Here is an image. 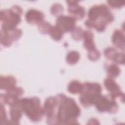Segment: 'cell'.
<instances>
[{
  "mask_svg": "<svg viewBox=\"0 0 125 125\" xmlns=\"http://www.w3.org/2000/svg\"><path fill=\"white\" fill-rule=\"evenodd\" d=\"M50 36L56 41H60L63 35V31L57 26H52L49 31Z\"/></svg>",
  "mask_w": 125,
  "mask_h": 125,
  "instance_id": "e0dca14e",
  "label": "cell"
},
{
  "mask_svg": "<svg viewBox=\"0 0 125 125\" xmlns=\"http://www.w3.org/2000/svg\"><path fill=\"white\" fill-rule=\"evenodd\" d=\"M68 3V12L72 15V17L77 19H81L85 15L84 9L79 5L77 1H67Z\"/></svg>",
  "mask_w": 125,
  "mask_h": 125,
  "instance_id": "9c48e42d",
  "label": "cell"
},
{
  "mask_svg": "<svg viewBox=\"0 0 125 125\" xmlns=\"http://www.w3.org/2000/svg\"><path fill=\"white\" fill-rule=\"evenodd\" d=\"M106 71L109 77L113 78L119 75L120 69L116 64L112 63L107 66Z\"/></svg>",
  "mask_w": 125,
  "mask_h": 125,
  "instance_id": "ac0fdd59",
  "label": "cell"
},
{
  "mask_svg": "<svg viewBox=\"0 0 125 125\" xmlns=\"http://www.w3.org/2000/svg\"><path fill=\"white\" fill-rule=\"evenodd\" d=\"M112 42L116 47L120 49L124 50L125 35L122 30L116 29L114 31L112 37Z\"/></svg>",
  "mask_w": 125,
  "mask_h": 125,
  "instance_id": "7c38bea8",
  "label": "cell"
},
{
  "mask_svg": "<svg viewBox=\"0 0 125 125\" xmlns=\"http://www.w3.org/2000/svg\"><path fill=\"white\" fill-rule=\"evenodd\" d=\"M63 11V7L60 3H54L50 9V11L53 15L56 16L61 15Z\"/></svg>",
  "mask_w": 125,
  "mask_h": 125,
  "instance_id": "603a6c76",
  "label": "cell"
},
{
  "mask_svg": "<svg viewBox=\"0 0 125 125\" xmlns=\"http://www.w3.org/2000/svg\"><path fill=\"white\" fill-rule=\"evenodd\" d=\"M88 20L94 21H101L106 24L111 22L114 20L112 13L108 7L102 4L91 7L88 13Z\"/></svg>",
  "mask_w": 125,
  "mask_h": 125,
  "instance_id": "5b68a950",
  "label": "cell"
},
{
  "mask_svg": "<svg viewBox=\"0 0 125 125\" xmlns=\"http://www.w3.org/2000/svg\"><path fill=\"white\" fill-rule=\"evenodd\" d=\"M116 63L124 64L125 63V54L122 52H118L116 58L114 61Z\"/></svg>",
  "mask_w": 125,
  "mask_h": 125,
  "instance_id": "484cf974",
  "label": "cell"
},
{
  "mask_svg": "<svg viewBox=\"0 0 125 125\" xmlns=\"http://www.w3.org/2000/svg\"><path fill=\"white\" fill-rule=\"evenodd\" d=\"M104 85L106 89L110 93V94L114 98H120L123 102H124V93L121 91L120 86L113 78L110 77L106 78L104 80Z\"/></svg>",
  "mask_w": 125,
  "mask_h": 125,
  "instance_id": "ba28073f",
  "label": "cell"
},
{
  "mask_svg": "<svg viewBox=\"0 0 125 125\" xmlns=\"http://www.w3.org/2000/svg\"><path fill=\"white\" fill-rule=\"evenodd\" d=\"M118 52H118L115 48L112 47H108L104 50V54L105 56L108 59L113 61L117 56Z\"/></svg>",
  "mask_w": 125,
  "mask_h": 125,
  "instance_id": "ffe728a7",
  "label": "cell"
},
{
  "mask_svg": "<svg viewBox=\"0 0 125 125\" xmlns=\"http://www.w3.org/2000/svg\"><path fill=\"white\" fill-rule=\"evenodd\" d=\"M21 8L17 5L10 9L2 10L0 11V21L2 31H7L16 28L21 21Z\"/></svg>",
  "mask_w": 125,
  "mask_h": 125,
  "instance_id": "3957f363",
  "label": "cell"
},
{
  "mask_svg": "<svg viewBox=\"0 0 125 125\" xmlns=\"http://www.w3.org/2000/svg\"><path fill=\"white\" fill-rule=\"evenodd\" d=\"M0 41L6 46H10L13 41L19 39L22 35V31L19 28H14L7 31L1 30L0 33Z\"/></svg>",
  "mask_w": 125,
  "mask_h": 125,
  "instance_id": "52a82bcc",
  "label": "cell"
},
{
  "mask_svg": "<svg viewBox=\"0 0 125 125\" xmlns=\"http://www.w3.org/2000/svg\"><path fill=\"white\" fill-rule=\"evenodd\" d=\"M100 57V53L96 48H94L93 49L88 50V57L90 60L93 61H96L99 59Z\"/></svg>",
  "mask_w": 125,
  "mask_h": 125,
  "instance_id": "cb8c5ba5",
  "label": "cell"
},
{
  "mask_svg": "<svg viewBox=\"0 0 125 125\" xmlns=\"http://www.w3.org/2000/svg\"><path fill=\"white\" fill-rule=\"evenodd\" d=\"M52 25L45 21H43L38 25L39 31L43 34L49 33Z\"/></svg>",
  "mask_w": 125,
  "mask_h": 125,
  "instance_id": "7402d4cb",
  "label": "cell"
},
{
  "mask_svg": "<svg viewBox=\"0 0 125 125\" xmlns=\"http://www.w3.org/2000/svg\"><path fill=\"white\" fill-rule=\"evenodd\" d=\"M58 110L55 116L58 124L77 125L81 110L75 101L63 94L57 95Z\"/></svg>",
  "mask_w": 125,
  "mask_h": 125,
  "instance_id": "6da1fadb",
  "label": "cell"
},
{
  "mask_svg": "<svg viewBox=\"0 0 125 125\" xmlns=\"http://www.w3.org/2000/svg\"><path fill=\"white\" fill-rule=\"evenodd\" d=\"M72 37L75 40H80L83 38L84 31L80 27H76L71 31Z\"/></svg>",
  "mask_w": 125,
  "mask_h": 125,
  "instance_id": "44dd1931",
  "label": "cell"
},
{
  "mask_svg": "<svg viewBox=\"0 0 125 125\" xmlns=\"http://www.w3.org/2000/svg\"><path fill=\"white\" fill-rule=\"evenodd\" d=\"M84 43L83 46L85 48L88 50L95 48V46L93 41V34L90 30H85L83 32Z\"/></svg>",
  "mask_w": 125,
  "mask_h": 125,
  "instance_id": "9a60e30c",
  "label": "cell"
},
{
  "mask_svg": "<svg viewBox=\"0 0 125 125\" xmlns=\"http://www.w3.org/2000/svg\"><path fill=\"white\" fill-rule=\"evenodd\" d=\"M80 54L76 51H71L68 53L66 58L67 62L70 64L77 63L80 59Z\"/></svg>",
  "mask_w": 125,
  "mask_h": 125,
  "instance_id": "d6986e66",
  "label": "cell"
},
{
  "mask_svg": "<svg viewBox=\"0 0 125 125\" xmlns=\"http://www.w3.org/2000/svg\"><path fill=\"white\" fill-rule=\"evenodd\" d=\"M76 19L72 16H59L56 21V26L60 28L63 32L72 31L75 27Z\"/></svg>",
  "mask_w": 125,
  "mask_h": 125,
  "instance_id": "8992f818",
  "label": "cell"
},
{
  "mask_svg": "<svg viewBox=\"0 0 125 125\" xmlns=\"http://www.w3.org/2000/svg\"><path fill=\"white\" fill-rule=\"evenodd\" d=\"M115 99L110 94L104 96L98 94L93 97L92 104H94L100 112L107 111L114 113L117 112L118 109V105Z\"/></svg>",
  "mask_w": 125,
  "mask_h": 125,
  "instance_id": "277c9868",
  "label": "cell"
},
{
  "mask_svg": "<svg viewBox=\"0 0 125 125\" xmlns=\"http://www.w3.org/2000/svg\"><path fill=\"white\" fill-rule=\"evenodd\" d=\"M22 112L21 109L17 104L11 106L10 109L11 120L9 124H19V121L22 116Z\"/></svg>",
  "mask_w": 125,
  "mask_h": 125,
  "instance_id": "5bb4252c",
  "label": "cell"
},
{
  "mask_svg": "<svg viewBox=\"0 0 125 125\" xmlns=\"http://www.w3.org/2000/svg\"><path fill=\"white\" fill-rule=\"evenodd\" d=\"M0 86L1 89L10 90L15 86L16 80L13 76H0Z\"/></svg>",
  "mask_w": 125,
  "mask_h": 125,
  "instance_id": "4fadbf2b",
  "label": "cell"
},
{
  "mask_svg": "<svg viewBox=\"0 0 125 125\" xmlns=\"http://www.w3.org/2000/svg\"><path fill=\"white\" fill-rule=\"evenodd\" d=\"M25 18L26 21L29 23L39 24L43 21L44 15L40 11L31 9L26 13Z\"/></svg>",
  "mask_w": 125,
  "mask_h": 125,
  "instance_id": "30bf717a",
  "label": "cell"
},
{
  "mask_svg": "<svg viewBox=\"0 0 125 125\" xmlns=\"http://www.w3.org/2000/svg\"><path fill=\"white\" fill-rule=\"evenodd\" d=\"M83 87V84L77 80L71 81L67 87L68 91L73 94H77L82 92Z\"/></svg>",
  "mask_w": 125,
  "mask_h": 125,
  "instance_id": "2e32d148",
  "label": "cell"
},
{
  "mask_svg": "<svg viewBox=\"0 0 125 125\" xmlns=\"http://www.w3.org/2000/svg\"><path fill=\"white\" fill-rule=\"evenodd\" d=\"M0 124L1 125L3 124H8V120H7L6 118V113L5 109L3 107L2 104H0Z\"/></svg>",
  "mask_w": 125,
  "mask_h": 125,
  "instance_id": "d4e9b609",
  "label": "cell"
},
{
  "mask_svg": "<svg viewBox=\"0 0 125 125\" xmlns=\"http://www.w3.org/2000/svg\"><path fill=\"white\" fill-rule=\"evenodd\" d=\"M57 104V100L56 97H50L46 99L43 110L44 115L47 118L50 117L55 115V108Z\"/></svg>",
  "mask_w": 125,
  "mask_h": 125,
  "instance_id": "8fae6325",
  "label": "cell"
},
{
  "mask_svg": "<svg viewBox=\"0 0 125 125\" xmlns=\"http://www.w3.org/2000/svg\"><path fill=\"white\" fill-rule=\"evenodd\" d=\"M17 104L33 122H39L44 115L43 107L40 104V100L37 97L19 99Z\"/></svg>",
  "mask_w": 125,
  "mask_h": 125,
  "instance_id": "7a4b0ae2",
  "label": "cell"
},
{
  "mask_svg": "<svg viewBox=\"0 0 125 125\" xmlns=\"http://www.w3.org/2000/svg\"><path fill=\"white\" fill-rule=\"evenodd\" d=\"M107 2L109 5L114 8H119L122 7L124 5L125 3L124 1L117 0H108Z\"/></svg>",
  "mask_w": 125,
  "mask_h": 125,
  "instance_id": "4316f807",
  "label": "cell"
}]
</instances>
